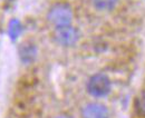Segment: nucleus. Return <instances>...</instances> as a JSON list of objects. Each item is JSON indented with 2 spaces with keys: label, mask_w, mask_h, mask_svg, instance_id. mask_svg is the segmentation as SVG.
I'll list each match as a JSON object with an SVG mask.
<instances>
[{
  "label": "nucleus",
  "mask_w": 145,
  "mask_h": 118,
  "mask_svg": "<svg viewBox=\"0 0 145 118\" xmlns=\"http://www.w3.org/2000/svg\"><path fill=\"white\" fill-rule=\"evenodd\" d=\"M72 9L68 3L57 2L50 7L47 12V20L56 28L71 26L72 21Z\"/></svg>",
  "instance_id": "1"
},
{
  "label": "nucleus",
  "mask_w": 145,
  "mask_h": 118,
  "mask_svg": "<svg viewBox=\"0 0 145 118\" xmlns=\"http://www.w3.org/2000/svg\"><path fill=\"white\" fill-rule=\"evenodd\" d=\"M112 83L107 75L103 72H98L93 75L87 83V91L95 98L106 97L110 93Z\"/></svg>",
  "instance_id": "2"
},
{
  "label": "nucleus",
  "mask_w": 145,
  "mask_h": 118,
  "mask_svg": "<svg viewBox=\"0 0 145 118\" xmlns=\"http://www.w3.org/2000/svg\"><path fill=\"white\" fill-rule=\"evenodd\" d=\"M22 30H24V27H22V23L21 21L17 19V18H11L8 22V27H7V34L9 39L15 42L17 41L19 37L22 34Z\"/></svg>",
  "instance_id": "6"
},
{
  "label": "nucleus",
  "mask_w": 145,
  "mask_h": 118,
  "mask_svg": "<svg viewBox=\"0 0 145 118\" xmlns=\"http://www.w3.org/2000/svg\"><path fill=\"white\" fill-rule=\"evenodd\" d=\"M138 108H140V111L145 115V91L142 93L140 99H138Z\"/></svg>",
  "instance_id": "8"
},
{
  "label": "nucleus",
  "mask_w": 145,
  "mask_h": 118,
  "mask_svg": "<svg viewBox=\"0 0 145 118\" xmlns=\"http://www.w3.org/2000/svg\"><path fill=\"white\" fill-rule=\"evenodd\" d=\"M56 118H71V117L67 116V115H59V116H57Z\"/></svg>",
  "instance_id": "9"
},
{
  "label": "nucleus",
  "mask_w": 145,
  "mask_h": 118,
  "mask_svg": "<svg viewBox=\"0 0 145 118\" xmlns=\"http://www.w3.org/2000/svg\"><path fill=\"white\" fill-rule=\"evenodd\" d=\"M19 56L24 64H30L35 60L37 56V47L34 44L26 42L19 48Z\"/></svg>",
  "instance_id": "5"
},
{
  "label": "nucleus",
  "mask_w": 145,
  "mask_h": 118,
  "mask_svg": "<svg viewBox=\"0 0 145 118\" xmlns=\"http://www.w3.org/2000/svg\"><path fill=\"white\" fill-rule=\"evenodd\" d=\"M94 8L99 11H110L113 10L120 0H91Z\"/></svg>",
  "instance_id": "7"
},
{
  "label": "nucleus",
  "mask_w": 145,
  "mask_h": 118,
  "mask_svg": "<svg viewBox=\"0 0 145 118\" xmlns=\"http://www.w3.org/2000/svg\"><path fill=\"white\" fill-rule=\"evenodd\" d=\"M82 118H108V109L99 102H88L80 110Z\"/></svg>",
  "instance_id": "4"
},
{
  "label": "nucleus",
  "mask_w": 145,
  "mask_h": 118,
  "mask_svg": "<svg viewBox=\"0 0 145 118\" xmlns=\"http://www.w3.org/2000/svg\"><path fill=\"white\" fill-rule=\"evenodd\" d=\"M54 39L58 45L63 47H72L79 40V33L72 25L59 27L55 29Z\"/></svg>",
  "instance_id": "3"
}]
</instances>
